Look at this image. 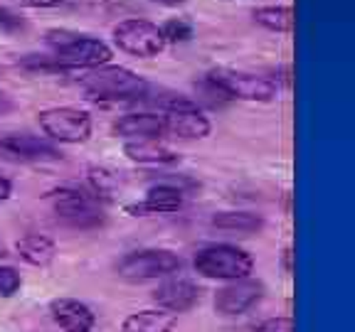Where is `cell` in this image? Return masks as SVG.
Listing matches in <instances>:
<instances>
[{"label": "cell", "instance_id": "cell-1", "mask_svg": "<svg viewBox=\"0 0 355 332\" xmlns=\"http://www.w3.org/2000/svg\"><path fill=\"white\" fill-rule=\"evenodd\" d=\"M47 44L52 47V55L47 57H50L55 72H69V69H87L89 72L101 64H109L114 57L104 39L64 33V30H50Z\"/></svg>", "mask_w": 355, "mask_h": 332}, {"label": "cell", "instance_id": "cell-23", "mask_svg": "<svg viewBox=\"0 0 355 332\" xmlns=\"http://www.w3.org/2000/svg\"><path fill=\"white\" fill-rule=\"evenodd\" d=\"M89 185H92V194H94V199H109L111 192H114V177H111V172L101 170V167H92L89 170Z\"/></svg>", "mask_w": 355, "mask_h": 332}, {"label": "cell", "instance_id": "cell-29", "mask_svg": "<svg viewBox=\"0 0 355 332\" xmlns=\"http://www.w3.org/2000/svg\"><path fill=\"white\" fill-rule=\"evenodd\" d=\"M10 109H12V101L8 99L6 94H0V116H3V113H8Z\"/></svg>", "mask_w": 355, "mask_h": 332}, {"label": "cell", "instance_id": "cell-9", "mask_svg": "<svg viewBox=\"0 0 355 332\" xmlns=\"http://www.w3.org/2000/svg\"><path fill=\"white\" fill-rule=\"evenodd\" d=\"M111 39L119 50L126 52L131 57H139V59H150V57H158L166 47V39H163L161 25H155L144 17H126L111 30Z\"/></svg>", "mask_w": 355, "mask_h": 332}, {"label": "cell", "instance_id": "cell-2", "mask_svg": "<svg viewBox=\"0 0 355 332\" xmlns=\"http://www.w3.org/2000/svg\"><path fill=\"white\" fill-rule=\"evenodd\" d=\"M82 89L92 101H111V104H126L141 101L148 94V84L144 77L119 64H101L89 69L82 77Z\"/></svg>", "mask_w": 355, "mask_h": 332}, {"label": "cell", "instance_id": "cell-25", "mask_svg": "<svg viewBox=\"0 0 355 332\" xmlns=\"http://www.w3.org/2000/svg\"><path fill=\"white\" fill-rule=\"evenodd\" d=\"M25 30V17L12 12L10 8H0V33L15 35Z\"/></svg>", "mask_w": 355, "mask_h": 332}, {"label": "cell", "instance_id": "cell-7", "mask_svg": "<svg viewBox=\"0 0 355 332\" xmlns=\"http://www.w3.org/2000/svg\"><path fill=\"white\" fill-rule=\"evenodd\" d=\"M180 256L168 249H141L123 256L116 264V273L131 283H144L173 276L180 271Z\"/></svg>", "mask_w": 355, "mask_h": 332}, {"label": "cell", "instance_id": "cell-21", "mask_svg": "<svg viewBox=\"0 0 355 332\" xmlns=\"http://www.w3.org/2000/svg\"><path fill=\"white\" fill-rule=\"evenodd\" d=\"M195 91H198V106H210V109H225L230 104V96L217 86L212 79H207V74L200 82H195Z\"/></svg>", "mask_w": 355, "mask_h": 332}, {"label": "cell", "instance_id": "cell-8", "mask_svg": "<svg viewBox=\"0 0 355 332\" xmlns=\"http://www.w3.org/2000/svg\"><path fill=\"white\" fill-rule=\"evenodd\" d=\"M207 79L217 84V86L230 96V99L239 101H274L279 94L277 84L272 82V77L254 72H242V69H230V66H217L212 72H207Z\"/></svg>", "mask_w": 355, "mask_h": 332}, {"label": "cell", "instance_id": "cell-12", "mask_svg": "<svg viewBox=\"0 0 355 332\" xmlns=\"http://www.w3.org/2000/svg\"><path fill=\"white\" fill-rule=\"evenodd\" d=\"M200 293H202L200 286L190 278L171 276L153 290V300L158 303V308L180 315V313H188L200 303Z\"/></svg>", "mask_w": 355, "mask_h": 332}, {"label": "cell", "instance_id": "cell-22", "mask_svg": "<svg viewBox=\"0 0 355 332\" xmlns=\"http://www.w3.org/2000/svg\"><path fill=\"white\" fill-rule=\"evenodd\" d=\"M161 33H163V39L166 44H183V42H190L193 39V25H190L185 17H171L161 25Z\"/></svg>", "mask_w": 355, "mask_h": 332}, {"label": "cell", "instance_id": "cell-15", "mask_svg": "<svg viewBox=\"0 0 355 332\" xmlns=\"http://www.w3.org/2000/svg\"><path fill=\"white\" fill-rule=\"evenodd\" d=\"M114 133L119 138L126 140H148V138H161L166 136V123H163V113H150V111H141V113H126L116 121Z\"/></svg>", "mask_w": 355, "mask_h": 332}, {"label": "cell", "instance_id": "cell-26", "mask_svg": "<svg viewBox=\"0 0 355 332\" xmlns=\"http://www.w3.org/2000/svg\"><path fill=\"white\" fill-rule=\"evenodd\" d=\"M254 332H294V322L291 317H272V320L259 322Z\"/></svg>", "mask_w": 355, "mask_h": 332}, {"label": "cell", "instance_id": "cell-24", "mask_svg": "<svg viewBox=\"0 0 355 332\" xmlns=\"http://www.w3.org/2000/svg\"><path fill=\"white\" fill-rule=\"evenodd\" d=\"M22 288V278L12 266H0V298H12Z\"/></svg>", "mask_w": 355, "mask_h": 332}, {"label": "cell", "instance_id": "cell-14", "mask_svg": "<svg viewBox=\"0 0 355 332\" xmlns=\"http://www.w3.org/2000/svg\"><path fill=\"white\" fill-rule=\"evenodd\" d=\"M50 315L64 332H92L96 325L92 308L74 298H55L50 303Z\"/></svg>", "mask_w": 355, "mask_h": 332}, {"label": "cell", "instance_id": "cell-19", "mask_svg": "<svg viewBox=\"0 0 355 332\" xmlns=\"http://www.w3.org/2000/svg\"><path fill=\"white\" fill-rule=\"evenodd\" d=\"M257 25H261L264 30L269 33H277V35H288L294 30V10L288 6H264V8H257L252 12Z\"/></svg>", "mask_w": 355, "mask_h": 332}, {"label": "cell", "instance_id": "cell-3", "mask_svg": "<svg viewBox=\"0 0 355 332\" xmlns=\"http://www.w3.org/2000/svg\"><path fill=\"white\" fill-rule=\"evenodd\" d=\"M195 271L205 278H217V281H239L247 278L254 268V259L239 246L232 243H210L200 249L193 259Z\"/></svg>", "mask_w": 355, "mask_h": 332}, {"label": "cell", "instance_id": "cell-17", "mask_svg": "<svg viewBox=\"0 0 355 332\" xmlns=\"http://www.w3.org/2000/svg\"><path fill=\"white\" fill-rule=\"evenodd\" d=\"M175 325H178L175 313L163 308H148L123 317L121 332H173Z\"/></svg>", "mask_w": 355, "mask_h": 332}, {"label": "cell", "instance_id": "cell-28", "mask_svg": "<svg viewBox=\"0 0 355 332\" xmlns=\"http://www.w3.org/2000/svg\"><path fill=\"white\" fill-rule=\"evenodd\" d=\"M12 194V183L8 180V177L0 175V202H8Z\"/></svg>", "mask_w": 355, "mask_h": 332}, {"label": "cell", "instance_id": "cell-32", "mask_svg": "<svg viewBox=\"0 0 355 332\" xmlns=\"http://www.w3.org/2000/svg\"><path fill=\"white\" fill-rule=\"evenodd\" d=\"M0 254H3V249H0Z\"/></svg>", "mask_w": 355, "mask_h": 332}, {"label": "cell", "instance_id": "cell-11", "mask_svg": "<svg viewBox=\"0 0 355 332\" xmlns=\"http://www.w3.org/2000/svg\"><path fill=\"white\" fill-rule=\"evenodd\" d=\"M264 295V283L257 278H239L230 286L220 288L215 295V310L220 315H242L250 308H254Z\"/></svg>", "mask_w": 355, "mask_h": 332}, {"label": "cell", "instance_id": "cell-27", "mask_svg": "<svg viewBox=\"0 0 355 332\" xmlns=\"http://www.w3.org/2000/svg\"><path fill=\"white\" fill-rule=\"evenodd\" d=\"M62 0H22V6L28 8H37V10H44V8H55L60 6Z\"/></svg>", "mask_w": 355, "mask_h": 332}, {"label": "cell", "instance_id": "cell-10", "mask_svg": "<svg viewBox=\"0 0 355 332\" xmlns=\"http://www.w3.org/2000/svg\"><path fill=\"white\" fill-rule=\"evenodd\" d=\"M0 155L20 163H52L60 160L62 153L52 140L44 136H30V133H10L0 138Z\"/></svg>", "mask_w": 355, "mask_h": 332}, {"label": "cell", "instance_id": "cell-16", "mask_svg": "<svg viewBox=\"0 0 355 332\" xmlns=\"http://www.w3.org/2000/svg\"><path fill=\"white\" fill-rule=\"evenodd\" d=\"M123 155L128 160L139 163V165H173L178 163V153L163 145L161 140H126L123 143Z\"/></svg>", "mask_w": 355, "mask_h": 332}, {"label": "cell", "instance_id": "cell-4", "mask_svg": "<svg viewBox=\"0 0 355 332\" xmlns=\"http://www.w3.org/2000/svg\"><path fill=\"white\" fill-rule=\"evenodd\" d=\"M163 113V123H166V133L175 136V138H188L200 140L207 138L212 131L210 118L205 116V111L200 109L193 99L183 94H166L155 101Z\"/></svg>", "mask_w": 355, "mask_h": 332}, {"label": "cell", "instance_id": "cell-30", "mask_svg": "<svg viewBox=\"0 0 355 332\" xmlns=\"http://www.w3.org/2000/svg\"><path fill=\"white\" fill-rule=\"evenodd\" d=\"M153 3H158V6H163V8H178V6H183L185 0H153Z\"/></svg>", "mask_w": 355, "mask_h": 332}, {"label": "cell", "instance_id": "cell-13", "mask_svg": "<svg viewBox=\"0 0 355 332\" xmlns=\"http://www.w3.org/2000/svg\"><path fill=\"white\" fill-rule=\"evenodd\" d=\"M183 190L178 185L171 183H158L153 187H148L146 197L141 202H133V205H126L123 212L131 216H146V214H173L183 207Z\"/></svg>", "mask_w": 355, "mask_h": 332}, {"label": "cell", "instance_id": "cell-18", "mask_svg": "<svg viewBox=\"0 0 355 332\" xmlns=\"http://www.w3.org/2000/svg\"><path fill=\"white\" fill-rule=\"evenodd\" d=\"M15 251L25 264L44 268V266H50L55 261L57 243L50 237H44V234H28V237L17 239Z\"/></svg>", "mask_w": 355, "mask_h": 332}, {"label": "cell", "instance_id": "cell-31", "mask_svg": "<svg viewBox=\"0 0 355 332\" xmlns=\"http://www.w3.org/2000/svg\"><path fill=\"white\" fill-rule=\"evenodd\" d=\"M284 268H286V273H291V249L284 251Z\"/></svg>", "mask_w": 355, "mask_h": 332}, {"label": "cell", "instance_id": "cell-6", "mask_svg": "<svg viewBox=\"0 0 355 332\" xmlns=\"http://www.w3.org/2000/svg\"><path fill=\"white\" fill-rule=\"evenodd\" d=\"M40 131L44 133V138L52 143L62 145H79L87 143L92 136V116L89 111L74 109V106H52L37 113Z\"/></svg>", "mask_w": 355, "mask_h": 332}, {"label": "cell", "instance_id": "cell-20", "mask_svg": "<svg viewBox=\"0 0 355 332\" xmlns=\"http://www.w3.org/2000/svg\"><path fill=\"white\" fill-rule=\"evenodd\" d=\"M212 224L217 229H225V232H259L264 227V219L254 212H217L212 216Z\"/></svg>", "mask_w": 355, "mask_h": 332}, {"label": "cell", "instance_id": "cell-5", "mask_svg": "<svg viewBox=\"0 0 355 332\" xmlns=\"http://www.w3.org/2000/svg\"><path fill=\"white\" fill-rule=\"evenodd\" d=\"M47 202L52 205V212L62 224L69 229H79V232H89V229L104 227V212L99 210L92 194H87L79 187H60L52 190L47 194Z\"/></svg>", "mask_w": 355, "mask_h": 332}]
</instances>
